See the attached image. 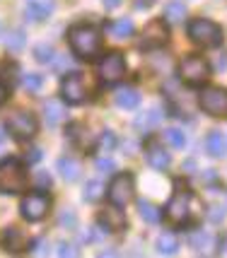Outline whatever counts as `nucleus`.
<instances>
[{
	"instance_id": "16",
	"label": "nucleus",
	"mask_w": 227,
	"mask_h": 258,
	"mask_svg": "<svg viewBox=\"0 0 227 258\" xmlns=\"http://www.w3.org/2000/svg\"><path fill=\"white\" fill-rule=\"evenodd\" d=\"M145 157H148L150 167H155V169H167L172 164L169 152L159 145L157 140H150L148 145H145Z\"/></svg>"
},
{
	"instance_id": "8",
	"label": "nucleus",
	"mask_w": 227,
	"mask_h": 258,
	"mask_svg": "<svg viewBox=\"0 0 227 258\" xmlns=\"http://www.w3.org/2000/svg\"><path fill=\"white\" fill-rule=\"evenodd\" d=\"M20 210H22L24 220L39 222V220H44L46 215H48V210H51V198L44 196V193H29V196H24L22 198Z\"/></svg>"
},
{
	"instance_id": "17",
	"label": "nucleus",
	"mask_w": 227,
	"mask_h": 258,
	"mask_svg": "<svg viewBox=\"0 0 227 258\" xmlns=\"http://www.w3.org/2000/svg\"><path fill=\"white\" fill-rule=\"evenodd\" d=\"M114 101H116L119 109H136L138 104H140V94L133 87H121V90H116V94H114Z\"/></svg>"
},
{
	"instance_id": "4",
	"label": "nucleus",
	"mask_w": 227,
	"mask_h": 258,
	"mask_svg": "<svg viewBox=\"0 0 227 258\" xmlns=\"http://www.w3.org/2000/svg\"><path fill=\"white\" fill-rule=\"evenodd\" d=\"M179 78H182L186 85L198 87V85L208 82V78H210V66H208V60L201 56H189L179 63Z\"/></svg>"
},
{
	"instance_id": "1",
	"label": "nucleus",
	"mask_w": 227,
	"mask_h": 258,
	"mask_svg": "<svg viewBox=\"0 0 227 258\" xmlns=\"http://www.w3.org/2000/svg\"><path fill=\"white\" fill-rule=\"evenodd\" d=\"M68 41H70V48H73L80 58H85V60L97 58L99 51H102L99 29L92 27V24H75L68 32Z\"/></svg>"
},
{
	"instance_id": "11",
	"label": "nucleus",
	"mask_w": 227,
	"mask_h": 258,
	"mask_svg": "<svg viewBox=\"0 0 227 258\" xmlns=\"http://www.w3.org/2000/svg\"><path fill=\"white\" fill-rule=\"evenodd\" d=\"M124 75H126V60L121 53H109V56L102 58V63H99V78L106 85H116Z\"/></svg>"
},
{
	"instance_id": "18",
	"label": "nucleus",
	"mask_w": 227,
	"mask_h": 258,
	"mask_svg": "<svg viewBox=\"0 0 227 258\" xmlns=\"http://www.w3.org/2000/svg\"><path fill=\"white\" fill-rule=\"evenodd\" d=\"M44 118L48 125H58L63 118H66V106L58 99H48L44 104Z\"/></svg>"
},
{
	"instance_id": "34",
	"label": "nucleus",
	"mask_w": 227,
	"mask_h": 258,
	"mask_svg": "<svg viewBox=\"0 0 227 258\" xmlns=\"http://www.w3.org/2000/svg\"><path fill=\"white\" fill-rule=\"evenodd\" d=\"M114 145H116V138H114V133H109V131H106V133L102 135V140H99V147L109 152V150H111Z\"/></svg>"
},
{
	"instance_id": "6",
	"label": "nucleus",
	"mask_w": 227,
	"mask_h": 258,
	"mask_svg": "<svg viewBox=\"0 0 227 258\" xmlns=\"http://www.w3.org/2000/svg\"><path fill=\"white\" fill-rule=\"evenodd\" d=\"M136 198V181L131 174H116L109 183V201L119 208H126Z\"/></svg>"
},
{
	"instance_id": "15",
	"label": "nucleus",
	"mask_w": 227,
	"mask_h": 258,
	"mask_svg": "<svg viewBox=\"0 0 227 258\" xmlns=\"http://www.w3.org/2000/svg\"><path fill=\"white\" fill-rule=\"evenodd\" d=\"M99 222H102L109 232H121L128 227V220H126V213L124 210H119V205H114L111 208H106L102 215H99Z\"/></svg>"
},
{
	"instance_id": "26",
	"label": "nucleus",
	"mask_w": 227,
	"mask_h": 258,
	"mask_svg": "<svg viewBox=\"0 0 227 258\" xmlns=\"http://www.w3.org/2000/svg\"><path fill=\"white\" fill-rule=\"evenodd\" d=\"M102 196H104L102 181H87V183H85V193H82V198H85L87 203H97Z\"/></svg>"
},
{
	"instance_id": "40",
	"label": "nucleus",
	"mask_w": 227,
	"mask_h": 258,
	"mask_svg": "<svg viewBox=\"0 0 227 258\" xmlns=\"http://www.w3.org/2000/svg\"><path fill=\"white\" fill-rule=\"evenodd\" d=\"M0 29H3V24H0Z\"/></svg>"
},
{
	"instance_id": "2",
	"label": "nucleus",
	"mask_w": 227,
	"mask_h": 258,
	"mask_svg": "<svg viewBox=\"0 0 227 258\" xmlns=\"http://www.w3.org/2000/svg\"><path fill=\"white\" fill-rule=\"evenodd\" d=\"M27 171L17 159H0V193H22L27 188Z\"/></svg>"
},
{
	"instance_id": "9",
	"label": "nucleus",
	"mask_w": 227,
	"mask_h": 258,
	"mask_svg": "<svg viewBox=\"0 0 227 258\" xmlns=\"http://www.w3.org/2000/svg\"><path fill=\"white\" fill-rule=\"evenodd\" d=\"M198 104H201V109H203L205 113H210V116H227V90L208 87V90L201 92Z\"/></svg>"
},
{
	"instance_id": "3",
	"label": "nucleus",
	"mask_w": 227,
	"mask_h": 258,
	"mask_svg": "<svg viewBox=\"0 0 227 258\" xmlns=\"http://www.w3.org/2000/svg\"><path fill=\"white\" fill-rule=\"evenodd\" d=\"M189 36L193 44L203 46V48H215L222 41V29L210 20H193L189 24Z\"/></svg>"
},
{
	"instance_id": "5",
	"label": "nucleus",
	"mask_w": 227,
	"mask_h": 258,
	"mask_svg": "<svg viewBox=\"0 0 227 258\" xmlns=\"http://www.w3.org/2000/svg\"><path fill=\"white\" fill-rule=\"evenodd\" d=\"M164 215L174 225H184L189 220V215H191V193L182 188V186H177L174 196L169 198L167 208H164Z\"/></svg>"
},
{
	"instance_id": "32",
	"label": "nucleus",
	"mask_w": 227,
	"mask_h": 258,
	"mask_svg": "<svg viewBox=\"0 0 227 258\" xmlns=\"http://www.w3.org/2000/svg\"><path fill=\"white\" fill-rule=\"evenodd\" d=\"M208 234H203V232H198V234H193L191 236V246L196 248V251H203V246H208Z\"/></svg>"
},
{
	"instance_id": "30",
	"label": "nucleus",
	"mask_w": 227,
	"mask_h": 258,
	"mask_svg": "<svg viewBox=\"0 0 227 258\" xmlns=\"http://www.w3.org/2000/svg\"><path fill=\"white\" fill-rule=\"evenodd\" d=\"M41 82H44V80H41V75H34V73H32V75H24V80H22V85L29 92H39V90H41Z\"/></svg>"
},
{
	"instance_id": "19",
	"label": "nucleus",
	"mask_w": 227,
	"mask_h": 258,
	"mask_svg": "<svg viewBox=\"0 0 227 258\" xmlns=\"http://www.w3.org/2000/svg\"><path fill=\"white\" fill-rule=\"evenodd\" d=\"M58 171H61V176L66 181H78L80 179V162L73 157H61L58 159Z\"/></svg>"
},
{
	"instance_id": "14",
	"label": "nucleus",
	"mask_w": 227,
	"mask_h": 258,
	"mask_svg": "<svg viewBox=\"0 0 227 258\" xmlns=\"http://www.w3.org/2000/svg\"><path fill=\"white\" fill-rule=\"evenodd\" d=\"M51 12H53V0H27L24 5V15L32 22H44L51 17Z\"/></svg>"
},
{
	"instance_id": "25",
	"label": "nucleus",
	"mask_w": 227,
	"mask_h": 258,
	"mask_svg": "<svg viewBox=\"0 0 227 258\" xmlns=\"http://www.w3.org/2000/svg\"><path fill=\"white\" fill-rule=\"evenodd\" d=\"M159 118H162L159 109H150V111L140 113V116L136 118V128H138V131H150L152 125L159 123Z\"/></svg>"
},
{
	"instance_id": "23",
	"label": "nucleus",
	"mask_w": 227,
	"mask_h": 258,
	"mask_svg": "<svg viewBox=\"0 0 227 258\" xmlns=\"http://www.w3.org/2000/svg\"><path fill=\"white\" fill-rule=\"evenodd\" d=\"M106 29H109V34H111L114 39H128V36L133 34V29H136V27H133V22H131V20H126V17H124V20H116V22H111Z\"/></svg>"
},
{
	"instance_id": "22",
	"label": "nucleus",
	"mask_w": 227,
	"mask_h": 258,
	"mask_svg": "<svg viewBox=\"0 0 227 258\" xmlns=\"http://www.w3.org/2000/svg\"><path fill=\"white\" fill-rule=\"evenodd\" d=\"M138 215L148 222V225H157L162 220V213L157 210V205H152L150 201H138Z\"/></svg>"
},
{
	"instance_id": "36",
	"label": "nucleus",
	"mask_w": 227,
	"mask_h": 258,
	"mask_svg": "<svg viewBox=\"0 0 227 258\" xmlns=\"http://www.w3.org/2000/svg\"><path fill=\"white\" fill-rule=\"evenodd\" d=\"M58 256H75V251L70 246H66V244H61V246H58Z\"/></svg>"
},
{
	"instance_id": "37",
	"label": "nucleus",
	"mask_w": 227,
	"mask_h": 258,
	"mask_svg": "<svg viewBox=\"0 0 227 258\" xmlns=\"http://www.w3.org/2000/svg\"><path fill=\"white\" fill-rule=\"evenodd\" d=\"M136 5L140 10H150V8L155 5V0H136Z\"/></svg>"
},
{
	"instance_id": "29",
	"label": "nucleus",
	"mask_w": 227,
	"mask_h": 258,
	"mask_svg": "<svg viewBox=\"0 0 227 258\" xmlns=\"http://www.w3.org/2000/svg\"><path fill=\"white\" fill-rule=\"evenodd\" d=\"M22 46H24V32L15 29V32L8 36V48H10V51H20Z\"/></svg>"
},
{
	"instance_id": "38",
	"label": "nucleus",
	"mask_w": 227,
	"mask_h": 258,
	"mask_svg": "<svg viewBox=\"0 0 227 258\" xmlns=\"http://www.w3.org/2000/svg\"><path fill=\"white\" fill-rule=\"evenodd\" d=\"M102 3H104V8H109V10H111V8H116L121 0H102Z\"/></svg>"
},
{
	"instance_id": "39",
	"label": "nucleus",
	"mask_w": 227,
	"mask_h": 258,
	"mask_svg": "<svg viewBox=\"0 0 227 258\" xmlns=\"http://www.w3.org/2000/svg\"><path fill=\"white\" fill-rule=\"evenodd\" d=\"M5 97H8V90H5V85H0V104L5 101Z\"/></svg>"
},
{
	"instance_id": "35",
	"label": "nucleus",
	"mask_w": 227,
	"mask_h": 258,
	"mask_svg": "<svg viewBox=\"0 0 227 258\" xmlns=\"http://www.w3.org/2000/svg\"><path fill=\"white\" fill-rule=\"evenodd\" d=\"M39 159H41V150H36V147H32V150L24 155V162H27V164H34Z\"/></svg>"
},
{
	"instance_id": "24",
	"label": "nucleus",
	"mask_w": 227,
	"mask_h": 258,
	"mask_svg": "<svg viewBox=\"0 0 227 258\" xmlns=\"http://www.w3.org/2000/svg\"><path fill=\"white\" fill-rule=\"evenodd\" d=\"M177 248H179V239L172 234V232H164V234H159V239H157V251H159V253H164V256H172V253H177Z\"/></svg>"
},
{
	"instance_id": "28",
	"label": "nucleus",
	"mask_w": 227,
	"mask_h": 258,
	"mask_svg": "<svg viewBox=\"0 0 227 258\" xmlns=\"http://www.w3.org/2000/svg\"><path fill=\"white\" fill-rule=\"evenodd\" d=\"M34 58L39 63H51V60H53V48L46 46V44H39L34 48Z\"/></svg>"
},
{
	"instance_id": "27",
	"label": "nucleus",
	"mask_w": 227,
	"mask_h": 258,
	"mask_svg": "<svg viewBox=\"0 0 227 258\" xmlns=\"http://www.w3.org/2000/svg\"><path fill=\"white\" fill-rule=\"evenodd\" d=\"M164 140H167L172 147H177V150H182V147L186 145V135H184V131H179V128H167V131H164Z\"/></svg>"
},
{
	"instance_id": "31",
	"label": "nucleus",
	"mask_w": 227,
	"mask_h": 258,
	"mask_svg": "<svg viewBox=\"0 0 227 258\" xmlns=\"http://www.w3.org/2000/svg\"><path fill=\"white\" fill-rule=\"evenodd\" d=\"M34 186L39 191H46L48 186H51V176H48V171H36L34 174Z\"/></svg>"
},
{
	"instance_id": "7",
	"label": "nucleus",
	"mask_w": 227,
	"mask_h": 258,
	"mask_svg": "<svg viewBox=\"0 0 227 258\" xmlns=\"http://www.w3.org/2000/svg\"><path fill=\"white\" fill-rule=\"evenodd\" d=\"M8 131H10L12 138H17V140H32L39 131V123H36V118L32 113L27 111H15L8 118Z\"/></svg>"
},
{
	"instance_id": "13",
	"label": "nucleus",
	"mask_w": 227,
	"mask_h": 258,
	"mask_svg": "<svg viewBox=\"0 0 227 258\" xmlns=\"http://www.w3.org/2000/svg\"><path fill=\"white\" fill-rule=\"evenodd\" d=\"M3 248L10 251V253H22L29 248V236L24 234L20 227H10L3 234Z\"/></svg>"
},
{
	"instance_id": "12",
	"label": "nucleus",
	"mask_w": 227,
	"mask_h": 258,
	"mask_svg": "<svg viewBox=\"0 0 227 258\" xmlns=\"http://www.w3.org/2000/svg\"><path fill=\"white\" fill-rule=\"evenodd\" d=\"M169 39V29H167V22L162 20H155L150 22L145 29H143V39H140V46L143 48H159V46L167 44Z\"/></svg>"
},
{
	"instance_id": "33",
	"label": "nucleus",
	"mask_w": 227,
	"mask_h": 258,
	"mask_svg": "<svg viewBox=\"0 0 227 258\" xmlns=\"http://www.w3.org/2000/svg\"><path fill=\"white\" fill-rule=\"evenodd\" d=\"M97 169L102 171V174H111V171H116V164H114V159H97Z\"/></svg>"
},
{
	"instance_id": "21",
	"label": "nucleus",
	"mask_w": 227,
	"mask_h": 258,
	"mask_svg": "<svg viewBox=\"0 0 227 258\" xmlns=\"http://www.w3.org/2000/svg\"><path fill=\"white\" fill-rule=\"evenodd\" d=\"M164 20L172 24H179L186 20V5H184L182 0H169L167 5H164Z\"/></svg>"
},
{
	"instance_id": "10",
	"label": "nucleus",
	"mask_w": 227,
	"mask_h": 258,
	"mask_svg": "<svg viewBox=\"0 0 227 258\" xmlns=\"http://www.w3.org/2000/svg\"><path fill=\"white\" fill-rule=\"evenodd\" d=\"M61 94L68 104H82L87 99V85H85V78L80 73H73L68 78H63L61 82Z\"/></svg>"
},
{
	"instance_id": "20",
	"label": "nucleus",
	"mask_w": 227,
	"mask_h": 258,
	"mask_svg": "<svg viewBox=\"0 0 227 258\" xmlns=\"http://www.w3.org/2000/svg\"><path fill=\"white\" fill-rule=\"evenodd\" d=\"M205 147H208V155H210V157H225V155H227L225 138H222V133H220V131H213V133L208 135Z\"/></svg>"
}]
</instances>
